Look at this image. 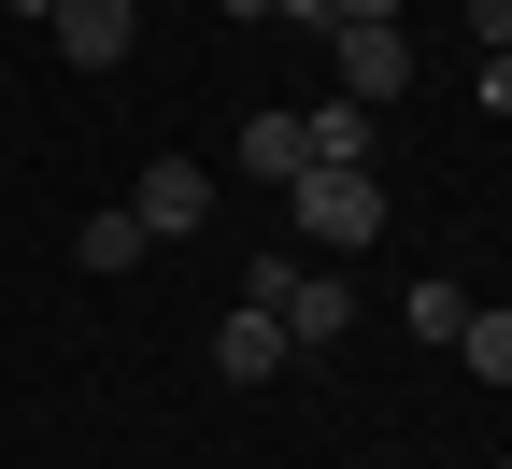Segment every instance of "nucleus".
<instances>
[{
	"label": "nucleus",
	"instance_id": "f257e3e1",
	"mask_svg": "<svg viewBox=\"0 0 512 469\" xmlns=\"http://www.w3.org/2000/svg\"><path fill=\"white\" fill-rule=\"evenodd\" d=\"M299 242H384V171H299Z\"/></svg>",
	"mask_w": 512,
	"mask_h": 469
},
{
	"label": "nucleus",
	"instance_id": "f03ea898",
	"mask_svg": "<svg viewBox=\"0 0 512 469\" xmlns=\"http://www.w3.org/2000/svg\"><path fill=\"white\" fill-rule=\"evenodd\" d=\"M128 214H143V242H200V228H214V171H200V157H143Z\"/></svg>",
	"mask_w": 512,
	"mask_h": 469
},
{
	"label": "nucleus",
	"instance_id": "7ed1b4c3",
	"mask_svg": "<svg viewBox=\"0 0 512 469\" xmlns=\"http://www.w3.org/2000/svg\"><path fill=\"white\" fill-rule=\"evenodd\" d=\"M57 57H72V72H114V57H128V29H143V0H57Z\"/></svg>",
	"mask_w": 512,
	"mask_h": 469
},
{
	"label": "nucleus",
	"instance_id": "20e7f679",
	"mask_svg": "<svg viewBox=\"0 0 512 469\" xmlns=\"http://www.w3.org/2000/svg\"><path fill=\"white\" fill-rule=\"evenodd\" d=\"M271 313H285V356H328L342 327H356V285H342V271H299Z\"/></svg>",
	"mask_w": 512,
	"mask_h": 469
},
{
	"label": "nucleus",
	"instance_id": "39448f33",
	"mask_svg": "<svg viewBox=\"0 0 512 469\" xmlns=\"http://www.w3.org/2000/svg\"><path fill=\"white\" fill-rule=\"evenodd\" d=\"M413 86V29L384 15V29H342V100H399Z\"/></svg>",
	"mask_w": 512,
	"mask_h": 469
},
{
	"label": "nucleus",
	"instance_id": "423d86ee",
	"mask_svg": "<svg viewBox=\"0 0 512 469\" xmlns=\"http://www.w3.org/2000/svg\"><path fill=\"white\" fill-rule=\"evenodd\" d=\"M214 370H228V384H271V370H299V356H285V313H256V299H242V313L214 327Z\"/></svg>",
	"mask_w": 512,
	"mask_h": 469
},
{
	"label": "nucleus",
	"instance_id": "0eeeda50",
	"mask_svg": "<svg viewBox=\"0 0 512 469\" xmlns=\"http://www.w3.org/2000/svg\"><path fill=\"white\" fill-rule=\"evenodd\" d=\"M242 171H256V185H299V171H313V114H256V128H242Z\"/></svg>",
	"mask_w": 512,
	"mask_h": 469
},
{
	"label": "nucleus",
	"instance_id": "6e6552de",
	"mask_svg": "<svg viewBox=\"0 0 512 469\" xmlns=\"http://www.w3.org/2000/svg\"><path fill=\"white\" fill-rule=\"evenodd\" d=\"M370 143H384L370 100H328V114H313V171H370Z\"/></svg>",
	"mask_w": 512,
	"mask_h": 469
},
{
	"label": "nucleus",
	"instance_id": "1a4fd4ad",
	"mask_svg": "<svg viewBox=\"0 0 512 469\" xmlns=\"http://www.w3.org/2000/svg\"><path fill=\"white\" fill-rule=\"evenodd\" d=\"M72 256H86V271H143L157 242H143V214H128V199H114V214H86V228H72Z\"/></svg>",
	"mask_w": 512,
	"mask_h": 469
},
{
	"label": "nucleus",
	"instance_id": "9d476101",
	"mask_svg": "<svg viewBox=\"0 0 512 469\" xmlns=\"http://www.w3.org/2000/svg\"><path fill=\"white\" fill-rule=\"evenodd\" d=\"M456 356H470L484 384H512V313H470V327H456Z\"/></svg>",
	"mask_w": 512,
	"mask_h": 469
},
{
	"label": "nucleus",
	"instance_id": "9b49d317",
	"mask_svg": "<svg viewBox=\"0 0 512 469\" xmlns=\"http://www.w3.org/2000/svg\"><path fill=\"white\" fill-rule=\"evenodd\" d=\"M456 327H470V299H456V285L427 271V285H413V342H456Z\"/></svg>",
	"mask_w": 512,
	"mask_h": 469
},
{
	"label": "nucleus",
	"instance_id": "f8f14e48",
	"mask_svg": "<svg viewBox=\"0 0 512 469\" xmlns=\"http://www.w3.org/2000/svg\"><path fill=\"white\" fill-rule=\"evenodd\" d=\"M456 15H470V29H484V57H498V43H512V0H456Z\"/></svg>",
	"mask_w": 512,
	"mask_h": 469
},
{
	"label": "nucleus",
	"instance_id": "ddd939ff",
	"mask_svg": "<svg viewBox=\"0 0 512 469\" xmlns=\"http://www.w3.org/2000/svg\"><path fill=\"white\" fill-rule=\"evenodd\" d=\"M384 15H399V0H328V29H384Z\"/></svg>",
	"mask_w": 512,
	"mask_h": 469
},
{
	"label": "nucleus",
	"instance_id": "4468645a",
	"mask_svg": "<svg viewBox=\"0 0 512 469\" xmlns=\"http://www.w3.org/2000/svg\"><path fill=\"white\" fill-rule=\"evenodd\" d=\"M484 114H512V43H498V57H484Z\"/></svg>",
	"mask_w": 512,
	"mask_h": 469
},
{
	"label": "nucleus",
	"instance_id": "2eb2a0df",
	"mask_svg": "<svg viewBox=\"0 0 512 469\" xmlns=\"http://www.w3.org/2000/svg\"><path fill=\"white\" fill-rule=\"evenodd\" d=\"M15 15H57V0H15Z\"/></svg>",
	"mask_w": 512,
	"mask_h": 469
}]
</instances>
